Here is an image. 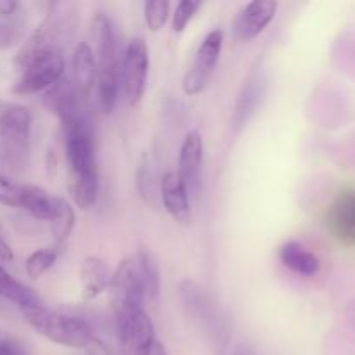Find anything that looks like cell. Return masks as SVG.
Wrapping results in <instances>:
<instances>
[{
    "label": "cell",
    "instance_id": "4dcf8cb0",
    "mask_svg": "<svg viewBox=\"0 0 355 355\" xmlns=\"http://www.w3.org/2000/svg\"><path fill=\"white\" fill-rule=\"evenodd\" d=\"M0 260H3V262H12L14 260L12 250H10V246L7 245L2 236H0Z\"/></svg>",
    "mask_w": 355,
    "mask_h": 355
},
{
    "label": "cell",
    "instance_id": "e0dca14e",
    "mask_svg": "<svg viewBox=\"0 0 355 355\" xmlns=\"http://www.w3.org/2000/svg\"><path fill=\"white\" fill-rule=\"evenodd\" d=\"M58 196L33 184H19V207L38 220L51 222L58 210Z\"/></svg>",
    "mask_w": 355,
    "mask_h": 355
},
{
    "label": "cell",
    "instance_id": "6da1fadb",
    "mask_svg": "<svg viewBox=\"0 0 355 355\" xmlns=\"http://www.w3.org/2000/svg\"><path fill=\"white\" fill-rule=\"evenodd\" d=\"M92 37L96 44L97 62V103L103 113L110 114L116 106L120 96V66L121 54L118 49V37L110 17L97 12L92 17Z\"/></svg>",
    "mask_w": 355,
    "mask_h": 355
},
{
    "label": "cell",
    "instance_id": "3957f363",
    "mask_svg": "<svg viewBox=\"0 0 355 355\" xmlns=\"http://www.w3.org/2000/svg\"><path fill=\"white\" fill-rule=\"evenodd\" d=\"M180 300L191 321L200 328L215 355H224L229 347V324L220 307L198 283L184 279L179 286Z\"/></svg>",
    "mask_w": 355,
    "mask_h": 355
},
{
    "label": "cell",
    "instance_id": "d6986e66",
    "mask_svg": "<svg viewBox=\"0 0 355 355\" xmlns=\"http://www.w3.org/2000/svg\"><path fill=\"white\" fill-rule=\"evenodd\" d=\"M134 262L135 267H137L144 298L156 300L159 290H162V274H159V266L156 262L155 255L149 250H139L137 255L134 257Z\"/></svg>",
    "mask_w": 355,
    "mask_h": 355
},
{
    "label": "cell",
    "instance_id": "ffe728a7",
    "mask_svg": "<svg viewBox=\"0 0 355 355\" xmlns=\"http://www.w3.org/2000/svg\"><path fill=\"white\" fill-rule=\"evenodd\" d=\"M137 189L146 205L156 208L162 201L159 189H162V175H158L155 162L149 155L142 156L137 168Z\"/></svg>",
    "mask_w": 355,
    "mask_h": 355
},
{
    "label": "cell",
    "instance_id": "5bb4252c",
    "mask_svg": "<svg viewBox=\"0 0 355 355\" xmlns=\"http://www.w3.org/2000/svg\"><path fill=\"white\" fill-rule=\"evenodd\" d=\"M162 203L170 217L180 225H189L193 218L191 210L189 194L184 187L182 180L179 179L175 172H166L162 175V189H159Z\"/></svg>",
    "mask_w": 355,
    "mask_h": 355
},
{
    "label": "cell",
    "instance_id": "83f0119b",
    "mask_svg": "<svg viewBox=\"0 0 355 355\" xmlns=\"http://www.w3.org/2000/svg\"><path fill=\"white\" fill-rule=\"evenodd\" d=\"M87 355H125L116 347L110 345V343L103 342V340L96 338L89 347H87Z\"/></svg>",
    "mask_w": 355,
    "mask_h": 355
},
{
    "label": "cell",
    "instance_id": "4316f807",
    "mask_svg": "<svg viewBox=\"0 0 355 355\" xmlns=\"http://www.w3.org/2000/svg\"><path fill=\"white\" fill-rule=\"evenodd\" d=\"M21 26L16 21H0V49H9L19 40Z\"/></svg>",
    "mask_w": 355,
    "mask_h": 355
},
{
    "label": "cell",
    "instance_id": "9a60e30c",
    "mask_svg": "<svg viewBox=\"0 0 355 355\" xmlns=\"http://www.w3.org/2000/svg\"><path fill=\"white\" fill-rule=\"evenodd\" d=\"M71 80L73 87L83 101H89L97 82V62L94 49L87 42H80L73 52L71 59Z\"/></svg>",
    "mask_w": 355,
    "mask_h": 355
},
{
    "label": "cell",
    "instance_id": "f1b7e54d",
    "mask_svg": "<svg viewBox=\"0 0 355 355\" xmlns=\"http://www.w3.org/2000/svg\"><path fill=\"white\" fill-rule=\"evenodd\" d=\"M0 355H26L24 350L21 349L19 343L12 342V340H6L0 342Z\"/></svg>",
    "mask_w": 355,
    "mask_h": 355
},
{
    "label": "cell",
    "instance_id": "8fae6325",
    "mask_svg": "<svg viewBox=\"0 0 355 355\" xmlns=\"http://www.w3.org/2000/svg\"><path fill=\"white\" fill-rule=\"evenodd\" d=\"M326 227L342 245H355V189L336 194L326 211Z\"/></svg>",
    "mask_w": 355,
    "mask_h": 355
},
{
    "label": "cell",
    "instance_id": "52a82bcc",
    "mask_svg": "<svg viewBox=\"0 0 355 355\" xmlns=\"http://www.w3.org/2000/svg\"><path fill=\"white\" fill-rule=\"evenodd\" d=\"M222 45H224V31L220 28H215L203 38L200 47L194 52L193 62L184 75L182 89L187 96H198L208 85L220 59Z\"/></svg>",
    "mask_w": 355,
    "mask_h": 355
},
{
    "label": "cell",
    "instance_id": "ba28073f",
    "mask_svg": "<svg viewBox=\"0 0 355 355\" xmlns=\"http://www.w3.org/2000/svg\"><path fill=\"white\" fill-rule=\"evenodd\" d=\"M64 55L59 49H54L21 69L16 83L12 85V92L17 96H30L49 90L64 76Z\"/></svg>",
    "mask_w": 355,
    "mask_h": 355
},
{
    "label": "cell",
    "instance_id": "4fadbf2b",
    "mask_svg": "<svg viewBox=\"0 0 355 355\" xmlns=\"http://www.w3.org/2000/svg\"><path fill=\"white\" fill-rule=\"evenodd\" d=\"M266 83L267 78L262 66L250 73L238 97V103H236L234 114H232V123H234L236 130H241L248 123L250 118L257 113L259 106L262 104L263 96H266Z\"/></svg>",
    "mask_w": 355,
    "mask_h": 355
},
{
    "label": "cell",
    "instance_id": "8992f818",
    "mask_svg": "<svg viewBox=\"0 0 355 355\" xmlns=\"http://www.w3.org/2000/svg\"><path fill=\"white\" fill-rule=\"evenodd\" d=\"M149 73V49L142 38L128 42L120 66V94L130 107L141 103Z\"/></svg>",
    "mask_w": 355,
    "mask_h": 355
},
{
    "label": "cell",
    "instance_id": "f546056e",
    "mask_svg": "<svg viewBox=\"0 0 355 355\" xmlns=\"http://www.w3.org/2000/svg\"><path fill=\"white\" fill-rule=\"evenodd\" d=\"M17 9H19V3L16 0H0V16L2 17H10L12 14H16Z\"/></svg>",
    "mask_w": 355,
    "mask_h": 355
},
{
    "label": "cell",
    "instance_id": "30bf717a",
    "mask_svg": "<svg viewBox=\"0 0 355 355\" xmlns=\"http://www.w3.org/2000/svg\"><path fill=\"white\" fill-rule=\"evenodd\" d=\"M177 175L189 196H200L203 184V139L200 132L191 130L180 146Z\"/></svg>",
    "mask_w": 355,
    "mask_h": 355
},
{
    "label": "cell",
    "instance_id": "7c38bea8",
    "mask_svg": "<svg viewBox=\"0 0 355 355\" xmlns=\"http://www.w3.org/2000/svg\"><path fill=\"white\" fill-rule=\"evenodd\" d=\"M277 2L272 0H255L248 2L236 16L232 28L239 40L248 42L259 37L276 17Z\"/></svg>",
    "mask_w": 355,
    "mask_h": 355
},
{
    "label": "cell",
    "instance_id": "d4e9b609",
    "mask_svg": "<svg viewBox=\"0 0 355 355\" xmlns=\"http://www.w3.org/2000/svg\"><path fill=\"white\" fill-rule=\"evenodd\" d=\"M200 7L201 2H196V0H182V2L177 3L172 16V30L175 33H182L194 17V14L200 10Z\"/></svg>",
    "mask_w": 355,
    "mask_h": 355
},
{
    "label": "cell",
    "instance_id": "9c48e42d",
    "mask_svg": "<svg viewBox=\"0 0 355 355\" xmlns=\"http://www.w3.org/2000/svg\"><path fill=\"white\" fill-rule=\"evenodd\" d=\"M118 340L125 355H151L155 347V324L144 311H137L125 321L116 322Z\"/></svg>",
    "mask_w": 355,
    "mask_h": 355
},
{
    "label": "cell",
    "instance_id": "277c9868",
    "mask_svg": "<svg viewBox=\"0 0 355 355\" xmlns=\"http://www.w3.org/2000/svg\"><path fill=\"white\" fill-rule=\"evenodd\" d=\"M31 149V114L24 106H6L0 113V173L26 170Z\"/></svg>",
    "mask_w": 355,
    "mask_h": 355
},
{
    "label": "cell",
    "instance_id": "5b68a950",
    "mask_svg": "<svg viewBox=\"0 0 355 355\" xmlns=\"http://www.w3.org/2000/svg\"><path fill=\"white\" fill-rule=\"evenodd\" d=\"M107 290L111 293L114 324L125 321L137 311H142L144 291H142L134 259H125L118 263L116 269L113 270Z\"/></svg>",
    "mask_w": 355,
    "mask_h": 355
},
{
    "label": "cell",
    "instance_id": "2e32d148",
    "mask_svg": "<svg viewBox=\"0 0 355 355\" xmlns=\"http://www.w3.org/2000/svg\"><path fill=\"white\" fill-rule=\"evenodd\" d=\"M111 269L101 257H87L80 263L78 279L82 284V293L85 300H94L99 297L103 291L110 288L111 283Z\"/></svg>",
    "mask_w": 355,
    "mask_h": 355
},
{
    "label": "cell",
    "instance_id": "484cf974",
    "mask_svg": "<svg viewBox=\"0 0 355 355\" xmlns=\"http://www.w3.org/2000/svg\"><path fill=\"white\" fill-rule=\"evenodd\" d=\"M0 205L10 208L19 207V184L0 173Z\"/></svg>",
    "mask_w": 355,
    "mask_h": 355
},
{
    "label": "cell",
    "instance_id": "cb8c5ba5",
    "mask_svg": "<svg viewBox=\"0 0 355 355\" xmlns=\"http://www.w3.org/2000/svg\"><path fill=\"white\" fill-rule=\"evenodd\" d=\"M168 14H170L168 0H156V2L144 3V19L151 31L162 30L163 24L166 23V19H168Z\"/></svg>",
    "mask_w": 355,
    "mask_h": 355
},
{
    "label": "cell",
    "instance_id": "836d02e7",
    "mask_svg": "<svg viewBox=\"0 0 355 355\" xmlns=\"http://www.w3.org/2000/svg\"><path fill=\"white\" fill-rule=\"evenodd\" d=\"M232 355H253V354L250 352V350H246V349H238Z\"/></svg>",
    "mask_w": 355,
    "mask_h": 355
},
{
    "label": "cell",
    "instance_id": "ac0fdd59",
    "mask_svg": "<svg viewBox=\"0 0 355 355\" xmlns=\"http://www.w3.org/2000/svg\"><path fill=\"white\" fill-rule=\"evenodd\" d=\"M279 260L286 269L298 276H315L319 272V259L298 241H286L279 248Z\"/></svg>",
    "mask_w": 355,
    "mask_h": 355
},
{
    "label": "cell",
    "instance_id": "7a4b0ae2",
    "mask_svg": "<svg viewBox=\"0 0 355 355\" xmlns=\"http://www.w3.org/2000/svg\"><path fill=\"white\" fill-rule=\"evenodd\" d=\"M21 314L38 335L68 349H87L97 338L85 319L52 311L42 302L21 309Z\"/></svg>",
    "mask_w": 355,
    "mask_h": 355
},
{
    "label": "cell",
    "instance_id": "7402d4cb",
    "mask_svg": "<svg viewBox=\"0 0 355 355\" xmlns=\"http://www.w3.org/2000/svg\"><path fill=\"white\" fill-rule=\"evenodd\" d=\"M0 297L6 298L7 302H12L19 309H24L28 305H33L40 302V298L30 288L14 279L2 266H0Z\"/></svg>",
    "mask_w": 355,
    "mask_h": 355
},
{
    "label": "cell",
    "instance_id": "603a6c76",
    "mask_svg": "<svg viewBox=\"0 0 355 355\" xmlns=\"http://www.w3.org/2000/svg\"><path fill=\"white\" fill-rule=\"evenodd\" d=\"M61 250H58L55 246H49V248H40L37 252L31 253L30 257L24 262V269L30 279H40L49 269L55 263Z\"/></svg>",
    "mask_w": 355,
    "mask_h": 355
},
{
    "label": "cell",
    "instance_id": "d6a6232c",
    "mask_svg": "<svg viewBox=\"0 0 355 355\" xmlns=\"http://www.w3.org/2000/svg\"><path fill=\"white\" fill-rule=\"evenodd\" d=\"M347 318H349V321L352 322V326L355 328V300L347 309Z\"/></svg>",
    "mask_w": 355,
    "mask_h": 355
},
{
    "label": "cell",
    "instance_id": "44dd1931",
    "mask_svg": "<svg viewBox=\"0 0 355 355\" xmlns=\"http://www.w3.org/2000/svg\"><path fill=\"white\" fill-rule=\"evenodd\" d=\"M75 208L64 200V198H59L58 200V210H55L54 218L51 220V232L52 238H54V246L58 250L64 248L66 241L71 236L73 227H75Z\"/></svg>",
    "mask_w": 355,
    "mask_h": 355
},
{
    "label": "cell",
    "instance_id": "1f68e13d",
    "mask_svg": "<svg viewBox=\"0 0 355 355\" xmlns=\"http://www.w3.org/2000/svg\"><path fill=\"white\" fill-rule=\"evenodd\" d=\"M151 355H168V352H166L165 345L159 342L155 343V347H153V354Z\"/></svg>",
    "mask_w": 355,
    "mask_h": 355
}]
</instances>
